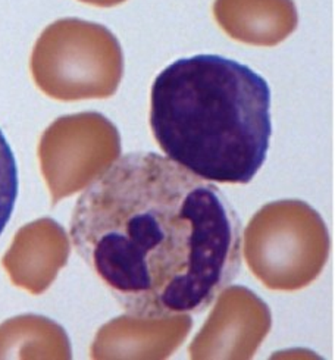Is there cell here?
I'll list each match as a JSON object with an SVG mask.
<instances>
[{"label":"cell","mask_w":335,"mask_h":360,"mask_svg":"<svg viewBox=\"0 0 335 360\" xmlns=\"http://www.w3.org/2000/svg\"><path fill=\"white\" fill-rule=\"evenodd\" d=\"M213 13L231 37L251 44H277L298 21L293 0H215Z\"/></svg>","instance_id":"3"},{"label":"cell","mask_w":335,"mask_h":360,"mask_svg":"<svg viewBox=\"0 0 335 360\" xmlns=\"http://www.w3.org/2000/svg\"><path fill=\"white\" fill-rule=\"evenodd\" d=\"M20 193L18 165L11 146L0 129V236L9 224Z\"/></svg>","instance_id":"4"},{"label":"cell","mask_w":335,"mask_h":360,"mask_svg":"<svg viewBox=\"0 0 335 360\" xmlns=\"http://www.w3.org/2000/svg\"><path fill=\"white\" fill-rule=\"evenodd\" d=\"M89 2L97 4V5H103V6H113L125 2V0H89Z\"/></svg>","instance_id":"5"},{"label":"cell","mask_w":335,"mask_h":360,"mask_svg":"<svg viewBox=\"0 0 335 360\" xmlns=\"http://www.w3.org/2000/svg\"><path fill=\"white\" fill-rule=\"evenodd\" d=\"M150 128L166 158L191 174L210 183L248 184L270 150L271 89L237 60L182 58L155 78Z\"/></svg>","instance_id":"2"},{"label":"cell","mask_w":335,"mask_h":360,"mask_svg":"<svg viewBox=\"0 0 335 360\" xmlns=\"http://www.w3.org/2000/svg\"><path fill=\"white\" fill-rule=\"evenodd\" d=\"M77 255L127 315H202L237 280L241 219L220 187L170 158L110 162L75 202Z\"/></svg>","instance_id":"1"}]
</instances>
